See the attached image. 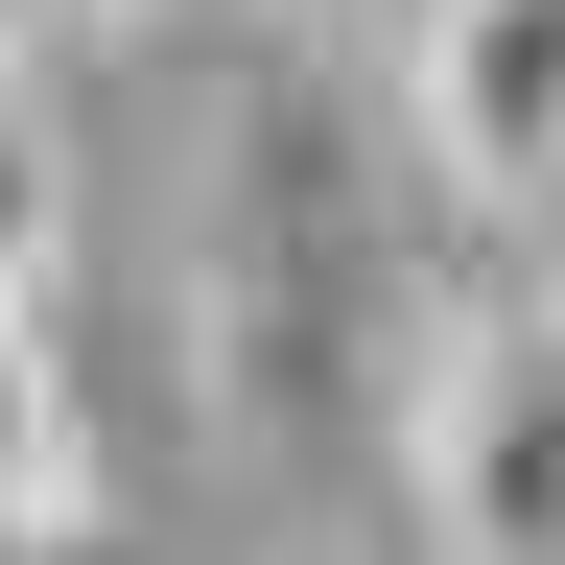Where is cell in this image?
<instances>
[{"instance_id":"277c9868","label":"cell","mask_w":565,"mask_h":565,"mask_svg":"<svg viewBox=\"0 0 565 565\" xmlns=\"http://www.w3.org/2000/svg\"><path fill=\"white\" fill-rule=\"evenodd\" d=\"M0 519H71V401H47V330H0Z\"/></svg>"},{"instance_id":"3957f363","label":"cell","mask_w":565,"mask_h":565,"mask_svg":"<svg viewBox=\"0 0 565 565\" xmlns=\"http://www.w3.org/2000/svg\"><path fill=\"white\" fill-rule=\"evenodd\" d=\"M47 282H71V141H47L24 71H0V330H47Z\"/></svg>"},{"instance_id":"6da1fadb","label":"cell","mask_w":565,"mask_h":565,"mask_svg":"<svg viewBox=\"0 0 565 565\" xmlns=\"http://www.w3.org/2000/svg\"><path fill=\"white\" fill-rule=\"evenodd\" d=\"M424 494H448V565H565V330H471L448 353Z\"/></svg>"},{"instance_id":"5b68a950","label":"cell","mask_w":565,"mask_h":565,"mask_svg":"<svg viewBox=\"0 0 565 565\" xmlns=\"http://www.w3.org/2000/svg\"><path fill=\"white\" fill-rule=\"evenodd\" d=\"M24 24H47V0H0V47H24Z\"/></svg>"},{"instance_id":"7a4b0ae2","label":"cell","mask_w":565,"mask_h":565,"mask_svg":"<svg viewBox=\"0 0 565 565\" xmlns=\"http://www.w3.org/2000/svg\"><path fill=\"white\" fill-rule=\"evenodd\" d=\"M424 141L494 212H565V0H424Z\"/></svg>"}]
</instances>
